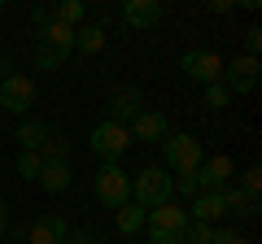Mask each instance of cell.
I'll use <instances>...</instances> for the list:
<instances>
[{"label":"cell","mask_w":262,"mask_h":244,"mask_svg":"<svg viewBox=\"0 0 262 244\" xmlns=\"http://www.w3.org/2000/svg\"><path fill=\"white\" fill-rule=\"evenodd\" d=\"M131 201L140 209H158L175 201V175H166L162 166H144L140 175H131Z\"/></svg>","instance_id":"1"},{"label":"cell","mask_w":262,"mask_h":244,"mask_svg":"<svg viewBox=\"0 0 262 244\" xmlns=\"http://www.w3.org/2000/svg\"><path fill=\"white\" fill-rule=\"evenodd\" d=\"M88 144H92V153H96L101 166H122V157H127V149H131V131L118 127V122H110V118H101L92 127V135H88Z\"/></svg>","instance_id":"2"},{"label":"cell","mask_w":262,"mask_h":244,"mask_svg":"<svg viewBox=\"0 0 262 244\" xmlns=\"http://www.w3.org/2000/svg\"><path fill=\"white\" fill-rule=\"evenodd\" d=\"M192 223L188 218V209L184 205H158V209H149V218H144V231H149V240L153 244H184V227Z\"/></svg>","instance_id":"3"},{"label":"cell","mask_w":262,"mask_h":244,"mask_svg":"<svg viewBox=\"0 0 262 244\" xmlns=\"http://www.w3.org/2000/svg\"><path fill=\"white\" fill-rule=\"evenodd\" d=\"M92 192L105 209H122L131 201V170L122 166H96V179H92Z\"/></svg>","instance_id":"4"},{"label":"cell","mask_w":262,"mask_h":244,"mask_svg":"<svg viewBox=\"0 0 262 244\" xmlns=\"http://www.w3.org/2000/svg\"><path fill=\"white\" fill-rule=\"evenodd\" d=\"M162 153H166V166L162 170H175V175H192L196 166H201V140L196 135H188V131H170V140H162Z\"/></svg>","instance_id":"5"},{"label":"cell","mask_w":262,"mask_h":244,"mask_svg":"<svg viewBox=\"0 0 262 244\" xmlns=\"http://www.w3.org/2000/svg\"><path fill=\"white\" fill-rule=\"evenodd\" d=\"M219 83L227 87L232 96H249V92H258V83H262V61L258 57H232V61H223V79Z\"/></svg>","instance_id":"6"},{"label":"cell","mask_w":262,"mask_h":244,"mask_svg":"<svg viewBox=\"0 0 262 244\" xmlns=\"http://www.w3.org/2000/svg\"><path fill=\"white\" fill-rule=\"evenodd\" d=\"M179 70H184L192 83H219L223 79V57L214 53V48H188L184 57H179Z\"/></svg>","instance_id":"7"},{"label":"cell","mask_w":262,"mask_h":244,"mask_svg":"<svg viewBox=\"0 0 262 244\" xmlns=\"http://www.w3.org/2000/svg\"><path fill=\"white\" fill-rule=\"evenodd\" d=\"M0 105L18 118H27L31 105H35V79L31 75H5L0 79Z\"/></svg>","instance_id":"8"},{"label":"cell","mask_w":262,"mask_h":244,"mask_svg":"<svg viewBox=\"0 0 262 244\" xmlns=\"http://www.w3.org/2000/svg\"><path fill=\"white\" fill-rule=\"evenodd\" d=\"M127 131H131V140L162 144V140H170V118H166V113H158V109H140L136 118L127 122Z\"/></svg>","instance_id":"9"},{"label":"cell","mask_w":262,"mask_h":244,"mask_svg":"<svg viewBox=\"0 0 262 244\" xmlns=\"http://www.w3.org/2000/svg\"><path fill=\"white\" fill-rule=\"evenodd\" d=\"M232 175H236V166H232V157H206L201 166L192 170V179H196V192H219V188H227L232 183Z\"/></svg>","instance_id":"10"},{"label":"cell","mask_w":262,"mask_h":244,"mask_svg":"<svg viewBox=\"0 0 262 244\" xmlns=\"http://www.w3.org/2000/svg\"><path fill=\"white\" fill-rule=\"evenodd\" d=\"M118 18L127 22V27H136V31H149V27H158V22L166 18V5H162V0H122Z\"/></svg>","instance_id":"11"},{"label":"cell","mask_w":262,"mask_h":244,"mask_svg":"<svg viewBox=\"0 0 262 244\" xmlns=\"http://www.w3.org/2000/svg\"><path fill=\"white\" fill-rule=\"evenodd\" d=\"M144 109V96H140V87H122V92H114L110 96V105H105V118L110 122H118V127H127L136 113Z\"/></svg>","instance_id":"12"},{"label":"cell","mask_w":262,"mask_h":244,"mask_svg":"<svg viewBox=\"0 0 262 244\" xmlns=\"http://www.w3.org/2000/svg\"><path fill=\"white\" fill-rule=\"evenodd\" d=\"M66 235H70V223L61 214H44L27 227V244H66Z\"/></svg>","instance_id":"13"},{"label":"cell","mask_w":262,"mask_h":244,"mask_svg":"<svg viewBox=\"0 0 262 244\" xmlns=\"http://www.w3.org/2000/svg\"><path fill=\"white\" fill-rule=\"evenodd\" d=\"M223 214H227V209H223V197H219V192H196L192 205H188V218H192V223L219 227V218H223Z\"/></svg>","instance_id":"14"},{"label":"cell","mask_w":262,"mask_h":244,"mask_svg":"<svg viewBox=\"0 0 262 244\" xmlns=\"http://www.w3.org/2000/svg\"><path fill=\"white\" fill-rule=\"evenodd\" d=\"M18 144H22V153H39L48 144V122H39L35 113H27L18 122Z\"/></svg>","instance_id":"15"},{"label":"cell","mask_w":262,"mask_h":244,"mask_svg":"<svg viewBox=\"0 0 262 244\" xmlns=\"http://www.w3.org/2000/svg\"><path fill=\"white\" fill-rule=\"evenodd\" d=\"M35 183L48 192V197H61V192L70 188V166H66V161H44V170H39Z\"/></svg>","instance_id":"16"},{"label":"cell","mask_w":262,"mask_h":244,"mask_svg":"<svg viewBox=\"0 0 262 244\" xmlns=\"http://www.w3.org/2000/svg\"><path fill=\"white\" fill-rule=\"evenodd\" d=\"M101 48H105V27H101V22H83V27H75V53L96 57Z\"/></svg>","instance_id":"17"},{"label":"cell","mask_w":262,"mask_h":244,"mask_svg":"<svg viewBox=\"0 0 262 244\" xmlns=\"http://www.w3.org/2000/svg\"><path fill=\"white\" fill-rule=\"evenodd\" d=\"M39 44H48V48H57V53H75V27H61V22H48L44 31H39Z\"/></svg>","instance_id":"18"},{"label":"cell","mask_w":262,"mask_h":244,"mask_svg":"<svg viewBox=\"0 0 262 244\" xmlns=\"http://www.w3.org/2000/svg\"><path fill=\"white\" fill-rule=\"evenodd\" d=\"M144 218H149V209H140L136 201H127V205L114 214V223H118L122 235H140V231H144Z\"/></svg>","instance_id":"19"},{"label":"cell","mask_w":262,"mask_h":244,"mask_svg":"<svg viewBox=\"0 0 262 244\" xmlns=\"http://www.w3.org/2000/svg\"><path fill=\"white\" fill-rule=\"evenodd\" d=\"M88 9H83V0H57L53 5V22H61V27H83Z\"/></svg>","instance_id":"20"},{"label":"cell","mask_w":262,"mask_h":244,"mask_svg":"<svg viewBox=\"0 0 262 244\" xmlns=\"http://www.w3.org/2000/svg\"><path fill=\"white\" fill-rule=\"evenodd\" d=\"M219 197H223V209H227V214H258V201H249L241 188H232V183L219 188Z\"/></svg>","instance_id":"21"},{"label":"cell","mask_w":262,"mask_h":244,"mask_svg":"<svg viewBox=\"0 0 262 244\" xmlns=\"http://www.w3.org/2000/svg\"><path fill=\"white\" fill-rule=\"evenodd\" d=\"M13 170H18V175L27 179V183H35V179H39V170H44V157H39V153H18Z\"/></svg>","instance_id":"22"},{"label":"cell","mask_w":262,"mask_h":244,"mask_svg":"<svg viewBox=\"0 0 262 244\" xmlns=\"http://www.w3.org/2000/svg\"><path fill=\"white\" fill-rule=\"evenodd\" d=\"M39 157L44 161H66L70 157V140H66V135H48V144L39 149Z\"/></svg>","instance_id":"23"},{"label":"cell","mask_w":262,"mask_h":244,"mask_svg":"<svg viewBox=\"0 0 262 244\" xmlns=\"http://www.w3.org/2000/svg\"><path fill=\"white\" fill-rule=\"evenodd\" d=\"M61 61H66V53H57V48H48V44L35 48V66L39 70H61Z\"/></svg>","instance_id":"24"},{"label":"cell","mask_w":262,"mask_h":244,"mask_svg":"<svg viewBox=\"0 0 262 244\" xmlns=\"http://www.w3.org/2000/svg\"><path fill=\"white\" fill-rule=\"evenodd\" d=\"M214 240V227L210 223H188L184 227V244H210Z\"/></svg>","instance_id":"25"},{"label":"cell","mask_w":262,"mask_h":244,"mask_svg":"<svg viewBox=\"0 0 262 244\" xmlns=\"http://www.w3.org/2000/svg\"><path fill=\"white\" fill-rule=\"evenodd\" d=\"M206 105H210V109H227V105H232V92H227V87L223 83H206Z\"/></svg>","instance_id":"26"},{"label":"cell","mask_w":262,"mask_h":244,"mask_svg":"<svg viewBox=\"0 0 262 244\" xmlns=\"http://www.w3.org/2000/svg\"><path fill=\"white\" fill-rule=\"evenodd\" d=\"M258 188H262V170L249 166V170H245V179H241V192H245L249 201H258Z\"/></svg>","instance_id":"27"},{"label":"cell","mask_w":262,"mask_h":244,"mask_svg":"<svg viewBox=\"0 0 262 244\" xmlns=\"http://www.w3.org/2000/svg\"><path fill=\"white\" fill-rule=\"evenodd\" d=\"M48 22H53V5H39V9L31 13V31H35V35H39V31H44Z\"/></svg>","instance_id":"28"},{"label":"cell","mask_w":262,"mask_h":244,"mask_svg":"<svg viewBox=\"0 0 262 244\" xmlns=\"http://www.w3.org/2000/svg\"><path fill=\"white\" fill-rule=\"evenodd\" d=\"M175 197H188V201L196 197V179L192 175H175Z\"/></svg>","instance_id":"29"},{"label":"cell","mask_w":262,"mask_h":244,"mask_svg":"<svg viewBox=\"0 0 262 244\" xmlns=\"http://www.w3.org/2000/svg\"><path fill=\"white\" fill-rule=\"evenodd\" d=\"M258 48H262V27H249L245 31V57H258Z\"/></svg>","instance_id":"30"},{"label":"cell","mask_w":262,"mask_h":244,"mask_svg":"<svg viewBox=\"0 0 262 244\" xmlns=\"http://www.w3.org/2000/svg\"><path fill=\"white\" fill-rule=\"evenodd\" d=\"M5 231H9V205L0 201V240H5Z\"/></svg>","instance_id":"31"},{"label":"cell","mask_w":262,"mask_h":244,"mask_svg":"<svg viewBox=\"0 0 262 244\" xmlns=\"http://www.w3.org/2000/svg\"><path fill=\"white\" fill-rule=\"evenodd\" d=\"M5 75H13V70H9V57L0 53V79H5Z\"/></svg>","instance_id":"32"},{"label":"cell","mask_w":262,"mask_h":244,"mask_svg":"<svg viewBox=\"0 0 262 244\" xmlns=\"http://www.w3.org/2000/svg\"><path fill=\"white\" fill-rule=\"evenodd\" d=\"M232 244H253V240H241V235H236V240H232Z\"/></svg>","instance_id":"33"},{"label":"cell","mask_w":262,"mask_h":244,"mask_svg":"<svg viewBox=\"0 0 262 244\" xmlns=\"http://www.w3.org/2000/svg\"><path fill=\"white\" fill-rule=\"evenodd\" d=\"M0 13H5V0H0Z\"/></svg>","instance_id":"34"},{"label":"cell","mask_w":262,"mask_h":244,"mask_svg":"<svg viewBox=\"0 0 262 244\" xmlns=\"http://www.w3.org/2000/svg\"><path fill=\"white\" fill-rule=\"evenodd\" d=\"M0 244H5V240H0Z\"/></svg>","instance_id":"35"}]
</instances>
